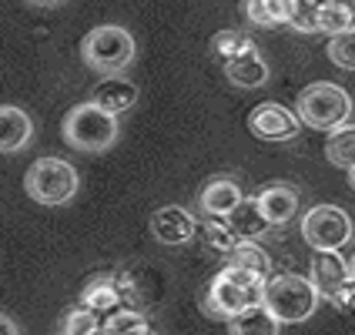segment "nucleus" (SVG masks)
Listing matches in <instances>:
<instances>
[{"label":"nucleus","mask_w":355,"mask_h":335,"mask_svg":"<svg viewBox=\"0 0 355 335\" xmlns=\"http://www.w3.org/2000/svg\"><path fill=\"white\" fill-rule=\"evenodd\" d=\"M265 285L268 278L252 272V268H241L235 261H228L208 285L205 292V312L215 318H235L245 309H252L258 302H265Z\"/></svg>","instance_id":"1"},{"label":"nucleus","mask_w":355,"mask_h":335,"mask_svg":"<svg viewBox=\"0 0 355 335\" xmlns=\"http://www.w3.org/2000/svg\"><path fill=\"white\" fill-rule=\"evenodd\" d=\"M60 138L67 141L74 151H87V155H104L111 151L121 138L118 114L104 111L94 101L74 104L64 121H60Z\"/></svg>","instance_id":"2"},{"label":"nucleus","mask_w":355,"mask_h":335,"mask_svg":"<svg viewBox=\"0 0 355 335\" xmlns=\"http://www.w3.org/2000/svg\"><path fill=\"white\" fill-rule=\"evenodd\" d=\"M295 111L298 118L305 121V128L336 131L338 124H345L352 118V98L336 80H312L309 87L298 91Z\"/></svg>","instance_id":"3"},{"label":"nucleus","mask_w":355,"mask_h":335,"mask_svg":"<svg viewBox=\"0 0 355 335\" xmlns=\"http://www.w3.org/2000/svg\"><path fill=\"white\" fill-rule=\"evenodd\" d=\"M135 54H138V44L131 37V31H124L121 24H101L80 40V60L98 74H121L124 67H131Z\"/></svg>","instance_id":"4"},{"label":"nucleus","mask_w":355,"mask_h":335,"mask_svg":"<svg viewBox=\"0 0 355 335\" xmlns=\"http://www.w3.org/2000/svg\"><path fill=\"white\" fill-rule=\"evenodd\" d=\"M318 298H322V292L315 289V282L309 275H295V272L272 275L268 285H265V305L282 318V325L309 322L315 316Z\"/></svg>","instance_id":"5"},{"label":"nucleus","mask_w":355,"mask_h":335,"mask_svg":"<svg viewBox=\"0 0 355 335\" xmlns=\"http://www.w3.org/2000/svg\"><path fill=\"white\" fill-rule=\"evenodd\" d=\"M24 191L34 198L37 205L47 208H60L67 201H74L80 191V178L74 164L64 158H37L27 175H24Z\"/></svg>","instance_id":"6"},{"label":"nucleus","mask_w":355,"mask_h":335,"mask_svg":"<svg viewBox=\"0 0 355 335\" xmlns=\"http://www.w3.org/2000/svg\"><path fill=\"white\" fill-rule=\"evenodd\" d=\"M352 218L345 215L336 205H315L302 215V238L312 252H322V248H345L352 241Z\"/></svg>","instance_id":"7"},{"label":"nucleus","mask_w":355,"mask_h":335,"mask_svg":"<svg viewBox=\"0 0 355 335\" xmlns=\"http://www.w3.org/2000/svg\"><path fill=\"white\" fill-rule=\"evenodd\" d=\"M305 121L298 118V111H288L285 104L278 101H265L255 104L252 114H248V131L258 141H295Z\"/></svg>","instance_id":"8"},{"label":"nucleus","mask_w":355,"mask_h":335,"mask_svg":"<svg viewBox=\"0 0 355 335\" xmlns=\"http://www.w3.org/2000/svg\"><path fill=\"white\" fill-rule=\"evenodd\" d=\"M198 232H201V221L181 205H164V208H158L151 215V235L158 238L161 245L178 248V245L191 241Z\"/></svg>","instance_id":"9"},{"label":"nucleus","mask_w":355,"mask_h":335,"mask_svg":"<svg viewBox=\"0 0 355 335\" xmlns=\"http://www.w3.org/2000/svg\"><path fill=\"white\" fill-rule=\"evenodd\" d=\"M309 278L315 282V289L322 292V298H332L338 289H345L352 282V261L345 255H338V248H322L312 255V268Z\"/></svg>","instance_id":"10"},{"label":"nucleus","mask_w":355,"mask_h":335,"mask_svg":"<svg viewBox=\"0 0 355 335\" xmlns=\"http://www.w3.org/2000/svg\"><path fill=\"white\" fill-rule=\"evenodd\" d=\"M241 201H245V191H241V184H238L235 178H228V175L211 178L201 188V195H198V205H201L205 215H221V218L232 215Z\"/></svg>","instance_id":"11"},{"label":"nucleus","mask_w":355,"mask_h":335,"mask_svg":"<svg viewBox=\"0 0 355 335\" xmlns=\"http://www.w3.org/2000/svg\"><path fill=\"white\" fill-rule=\"evenodd\" d=\"M91 101L111 114H124L138 104V84L121 74H104V80L94 84V91H91Z\"/></svg>","instance_id":"12"},{"label":"nucleus","mask_w":355,"mask_h":335,"mask_svg":"<svg viewBox=\"0 0 355 335\" xmlns=\"http://www.w3.org/2000/svg\"><path fill=\"white\" fill-rule=\"evenodd\" d=\"M255 198H258L261 212H265V218H268L272 225H288V221L298 215V191L292 184H285V181H275V184L258 188Z\"/></svg>","instance_id":"13"},{"label":"nucleus","mask_w":355,"mask_h":335,"mask_svg":"<svg viewBox=\"0 0 355 335\" xmlns=\"http://www.w3.org/2000/svg\"><path fill=\"white\" fill-rule=\"evenodd\" d=\"M31 138H34L31 114L24 108H17V104H3V111H0V151L14 155L20 148H27Z\"/></svg>","instance_id":"14"},{"label":"nucleus","mask_w":355,"mask_h":335,"mask_svg":"<svg viewBox=\"0 0 355 335\" xmlns=\"http://www.w3.org/2000/svg\"><path fill=\"white\" fill-rule=\"evenodd\" d=\"M221 67H225L228 84H235V87H241V91L265 87V80H268V64H265V58L258 54V47L255 51H248V54H238V58L225 60Z\"/></svg>","instance_id":"15"},{"label":"nucleus","mask_w":355,"mask_h":335,"mask_svg":"<svg viewBox=\"0 0 355 335\" xmlns=\"http://www.w3.org/2000/svg\"><path fill=\"white\" fill-rule=\"evenodd\" d=\"M80 305H87V309H94V312H118L121 305H124V295H121V282L111 275H94L87 278V285H84V292H80Z\"/></svg>","instance_id":"16"},{"label":"nucleus","mask_w":355,"mask_h":335,"mask_svg":"<svg viewBox=\"0 0 355 335\" xmlns=\"http://www.w3.org/2000/svg\"><path fill=\"white\" fill-rule=\"evenodd\" d=\"M278 329H282V318L265 302L245 309L241 316L228 318V332L232 335H278Z\"/></svg>","instance_id":"17"},{"label":"nucleus","mask_w":355,"mask_h":335,"mask_svg":"<svg viewBox=\"0 0 355 335\" xmlns=\"http://www.w3.org/2000/svg\"><path fill=\"white\" fill-rule=\"evenodd\" d=\"M292 10H295V0H245V14L255 27H288L292 24Z\"/></svg>","instance_id":"18"},{"label":"nucleus","mask_w":355,"mask_h":335,"mask_svg":"<svg viewBox=\"0 0 355 335\" xmlns=\"http://www.w3.org/2000/svg\"><path fill=\"white\" fill-rule=\"evenodd\" d=\"M228 221H232V228H235L238 238H258V235H265V232L272 228V221L265 218L261 205H258V198H245L235 212L228 215Z\"/></svg>","instance_id":"19"},{"label":"nucleus","mask_w":355,"mask_h":335,"mask_svg":"<svg viewBox=\"0 0 355 335\" xmlns=\"http://www.w3.org/2000/svg\"><path fill=\"white\" fill-rule=\"evenodd\" d=\"M325 158L329 164H336L342 171L355 168V124H338L336 131H329V141H325Z\"/></svg>","instance_id":"20"},{"label":"nucleus","mask_w":355,"mask_h":335,"mask_svg":"<svg viewBox=\"0 0 355 335\" xmlns=\"http://www.w3.org/2000/svg\"><path fill=\"white\" fill-rule=\"evenodd\" d=\"M201 235H205V245H208L211 252H218L221 258H228L232 248L238 245V235H235V228H232V221L221 215H205Z\"/></svg>","instance_id":"21"},{"label":"nucleus","mask_w":355,"mask_h":335,"mask_svg":"<svg viewBox=\"0 0 355 335\" xmlns=\"http://www.w3.org/2000/svg\"><path fill=\"white\" fill-rule=\"evenodd\" d=\"M228 261H235V265H241V268H252V272H258V275L272 278V258H268V252L258 245L255 238H238V245L232 248Z\"/></svg>","instance_id":"22"},{"label":"nucleus","mask_w":355,"mask_h":335,"mask_svg":"<svg viewBox=\"0 0 355 335\" xmlns=\"http://www.w3.org/2000/svg\"><path fill=\"white\" fill-rule=\"evenodd\" d=\"M248 51H255V40L248 37V34H241V31H218L215 37H211V54L221 64L238 58V54H248Z\"/></svg>","instance_id":"23"},{"label":"nucleus","mask_w":355,"mask_h":335,"mask_svg":"<svg viewBox=\"0 0 355 335\" xmlns=\"http://www.w3.org/2000/svg\"><path fill=\"white\" fill-rule=\"evenodd\" d=\"M98 329H104V318L94 309H87V305H78V309H71L67 316L60 318V335H87L98 332Z\"/></svg>","instance_id":"24"},{"label":"nucleus","mask_w":355,"mask_h":335,"mask_svg":"<svg viewBox=\"0 0 355 335\" xmlns=\"http://www.w3.org/2000/svg\"><path fill=\"white\" fill-rule=\"evenodd\" d=\"M349 27H355V10L325 0L322 10H318V31L332 37V34H342V31H349Z\"/></svg>","instance_id":"25"},{"label":"nucleus","mask_w":355,"mask_h":335,"mask_svg":"<svg viewBox=\"0 0 355 335\" xmlns=\"http://www.w3.org/2000/svg\"><path fill=\"white\" fill-rule=\"evenodd\" d=\"M329 60L336 64L338 71H355V27L332 34L329 40Z\"/></svg>","instance_id":"26"},{"label":"nucleus","mask_w":355,"mask_h":335,"mask_svg":"<svg viewBox=\"0 0 355 335\" xmlns=\"http://www.w3.org/2000/svg\"><path fill=\"white\" fill-rule=\"evenodd\" d=\"M104 332H151V322L141 316V309H118L104 318Z\"/></svg>","instance_id":"27"},{"label":"nucleus","mask_w":355,"mask_h":335,"mask_svg":"<svg viewBox=\"0 0 355 335\" xmlns=\"http://www.w3.org/2000/svg\"><path fill=\"white\" fill-rule=\"evenodd\" d=\"M27 3H37V7H58L64 0H27Z\"/></svg>","instance_id":"28"},{"label":"nucleus","mask_w":355,"mask_h":335,"mask_svg":"<svg viewBox=\"0 0 355 335\" xmlns=\"http://www.w3.org/2000/svg\"><path fill=\"white\" fill-rule=\"evenodd\" d=\"M3 329H7V335H17V325L10 322V316H3Z\"/></svg>","instance_id":"29"},{"label":"nucleus","mask_w":355,"mask_h":335,"mask_svg":"<svg viewBox=\"0 0 355 335\" xmlns=\"http://www.w3.org/2000/svg\"><path fill=\"white\" fill-rule=\"evenodd\" d=\"M329 3H342V7H349V10H355V0H329Z\"/></svg>","instance_id":"30"},{"label":"nucleus","mask_w":355,"mask_h":335,"mask_svg":"<svg viewBox=\"0 0 355 335\" xmlns=\"http://www.w3.org/2000/svg\"><path fill=\"white\" fill-rule=\"evenodd\" d=\"M349 184H352V191H355V168H349Z\"/></svg>","instance_id":"31"},{"label":"nucleus","mask_w":355,"mask_h":335,"mask_svg":"<svg viewBox=\"0 0 355 335\" xmlns=\"http://www.w3.org/2000/svg\"><path fill=\"white\" fill-rule=\"evenodd\" d=\"M349 261H352V275H355V252H352V258H349Z\"/></svg>","instance_id":"32"}]
</instances>
